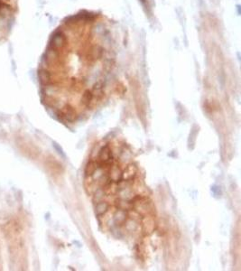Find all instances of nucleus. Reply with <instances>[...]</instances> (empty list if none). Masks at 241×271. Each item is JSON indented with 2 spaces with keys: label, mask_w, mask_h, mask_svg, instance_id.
<instances>
[{
  "label": "nucleus",
  "mask_w": 241,
  "mask_h": 271,
  "mask_svg": "<svg viewBox=\"0 0 241 271\" xmlns=\"http://www.w3.org/2000/svg\"><path fill=\"white\" fill-rule=\"evenodd\" d=\"M118 41L114 23L82 10L53 33L39 70L43 95L66 122L88 117L114 88Z\"/></svg>",
  "instance_id": "1"
},
{
  "label": "nucleus",
  "mask_w": 241,
  "mask_h": 271,
  "mask_svg": "<svg viewBox=\"0 0 241 271\" xmlns=\"http://www.w3.org/2000/svg\"><path fill=\"white\" fill-rule=\"evenodd\" d=\"M84 186L105 232L137 244L156 228V210L145 175L125 143L110 138L93 149L84 173Z\"/></svg>",
  "instance_id": "2"
}]
</instances>
